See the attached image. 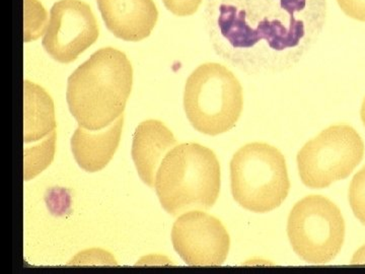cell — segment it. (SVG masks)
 I'll return each instance as SVG.
<instances>
[{
    "label": "cell",
    "mask_w": 365,
    "mask_h": 274,
    "mask_svg": "<svg viewBox=\"0 0 365 274\" xmlns=\"http://www.w3.org/2000/svg\"><path fill=\"white\" fill-rule=\"evenodd\" d=\"M177 144L174 133L158 120L141 122L134 131L132 158L139 177L155 188V176L163 158Z\"/></svg>",
    "instance_id": "12"
},
{
    "label": "cell",
    "mask_w": 365,
    "mask_h": 274,
    "mask_svg": "<svg viewBox=\"0 0 365 274\" xmlns=\"http://www.w3.org/2000/svg\"><path fill=\"white\" fill-rule=\"evenodd\" d=\"M132 85L133 68L126 54L113 47L102 48L69 76V111L78 126L102 131L123 115Z\"/></svg>",
    "instance_id": "2"
},
{
    "label": "cell",
    "mask_w": 365,
    "mask_h": 274,
    "mask_svg": "<svg viewBox=\"0 0 365 274\" xmlns=\"http://www.w3.org/2000/svg\"><path fill=\"white\" fill-rule=\"evenodd\" d=\"M100 35L91 6L81 0H60L50 11L42 44L60 64H71L95 44Z\"/></svg>",
    "instance_id": "8"
},
{
    "label": "cell",
    "mask_w": 365,
    "mask_h": 274,
    "mask_svg": "<svg viewBox=\"0 0 365 274\" xmlns=\"http://www.w3.org/2000/svg\"><path fill=\"white\" fill-rule=\"evenodd\" d=\"M349 203L357 220L365 225V166L353 177L349 188Z\"/></svg>",
    "instance_id": "14"
},
{
    "label": "cell",
    "mask_w": 365,
    "mask_h": 274,
    "mask_svg": "<svg viewBox=\"0 0 365 274\" xmlns=\"http://www.w3.org/2000/svg\"><path fill=\"white\" fill-rule=\"evenodd\" d=\"M326 0H206L204 19L216 51L242 62L297 55L318 38Z\"/></svg>",
    "instance_id": "1"
},
{
    "label": "cell",
    "mask_w": 365,
    "mask_h": 274,
    "mask_svg": "<svg viewBox=\"0 0 365 274\" xmlns=\"http://www.w3.org/2000/svg\"><path fill=\"white\" fill-rule=\"evenodd\" d=\"M287 235L295 253L312 264H325L340 253L345 240V222L333 201L309 196L290 211Z\"/></svg>",
    "instance_id": "6"
},
{
    "label": "cell",
    "mask_w": 365,
    "mask_h": 274,
    "mask_svg": "<svg viewBox=\"0 0 365 274\" xmlns=\"http://www.w3.org/2000/svg\"><path fill=\"white\" fill-rule=\"evenodd\" d=\"M26 181L43 172L54 158L56 120L54 103L42 86L25 81Z\"/></svg>",
    "instance_id": "10"
},
{
    "label": "cell",
    "mask_w": 365,
    "mask_h": 274,
    "mask_svg": "<svg viewBox=\"0 0 365 274\" xmlns=\"http://www.w3.org/2000/svg\"><path fill=\"white\" fill-rule=\"evenodd\" d=\"M230 182L235 201L257 213L279 208L290 190L284 156L265 143L246 144L235 153Z\"/></svg>",
    "instance_id": "5"
},
{
    "label": "cell",
    "mask_w": 365,
    "mask_h": 274,
    "mask_svg": "<svg viewBox=\"0 0 365 274\" xmlns=\"http://www.w3.org/2000/svg\"><path fill=\"white\" fill-rule=\"evenodd\" d=\"M360 116H361V120L362 122H364V125L365 127V97L364 98V102H362L361 111H360Z\"/></svg>",
    "instance_id": "18"
},
{
    "label": "cell",
    "mask_w": 365,
    "mask_h": 274,
    "mask_svg": "<svg viewBox=\"0 0 365 274\" xmlns=\"http://www.w3.org/2000/svg\"><path fill=\"white\" fill-rule=\"evenodd\" d=\"M220 165L215 151L195 143L175 146L163 158L155 188L163 208L177 216L207 210L220 192Z\"/></svg>",
    "instance_id": "3"
},
{
    "label": "cell",
    "mask_w": 365,
    "mask_h": 274,
    "mask_svg": "<svg viewBox=\"0 0 365 274\" xmlns=\"http://www.w3.org/2000/svg\"><path fill=\"white\" fill-rule=\"evenodd\" d=\"M242 107L241 83L222 64H204L187 79L184 109L197 131L216 136L232 131L241 117Z\"/></svg>",
    "instance_id": "4"
},
{
    "label": "cell",
    "mask_w": 365,
    "mask_h": 274,
    "mask_svg": "<svg viewBox=\"0 0 365 274\" xmlns=\"http://www.w3.org/2000/svg\"><path fill=\"white\" fill-rule=\"evenodd\" d=\"M203 0H163L168 11L177 16H190L198 11Z\"/></svg>",
    "instance_id": "15"
},
{
    "label": "cell",
    "mask_w": 365,
    "mask_h": 274,
    "mask_svg": "<svg viewBox=\"0 0 365 274\" xmlns=\"http://www.w3.org/2000/svg\"><path fill=\"white\" fill-rule=\"evenodd\" d=\"M352 264H365V245L353 256Z\"/></svg>",
    "instance_id": "17"
},
{
    "label": "cell",
    "mask_w": 365,
    "mask_h": 274,
    "mask_svg": "<svg viewBox=\"0 0 365 274\" xmlns=\"http://www.w3.org/2000/svg\"><path fill=\"white\" fill-rule=\"evenodd\" d=\"M174 249L187 265L218 266L227 260L230 238L215 216L192 210L178 218L172 230Z\"/></svg>",
    "instance_id": "9"
},
{
    "label": "cell",
    "mask_w": 365,
    "mask_h": 274,
    "mask_svg": "<svg viewBox=\"0 0 365 274\" xmlns=\"http://www.w3.org/2000/svg\"><path fill=\"white\" fill-rule=\"evenodd\" d=\"M124 117L102 131H91L78 126L71 138V151L76 163L81 169L88 173H96L104 169L116 153Z\"/></svg>",
    "instance_id": "13"
},
{
    "label": "cell",
    "mask_w": 365,
    "mask_h": 274,
    "mask_svg": "<svg viewBox=\"0 0 365 274\" xmlns=\"http://www.w3.org/2000/svg\"><path fill=\"white\" fill-rule=\"evenodd\" d=\"M364 156V141L357 131L350 125H333L299 151L300 179L309 188H327L349 177Z\"/></svg>",
    "instance_id": "7"
},
{
    "label": "cell",
    "mask_w": 365,
    "mask_h": 274,
    "mask_svg": "<svg viewBox=\"0 0 365 274\" xmlns=\"http://www.w3.org/2000/svg\"><path fill=\"white\" fill-rule=\"evenodd\" d=\"M108 30L128 42L150 37L157 25L158 11L153 0H97Z\"/></svg>",
    "instance_id": "11"
},
{
    "label": "cell",
    "mask_w": 365,
    "mask_h": 274,
    "mask_svg": "<svg viewBox=\"0 0 365 274\" xmlns=\"http://www.w3.org/2000/svg\"><path fill=\"white\" fill-rule=\"evenodd\" d=\"M343 13L353 20L365 21V0H337Z\"/></svg>",
    "instance_id": "16"
}]
</instances>
